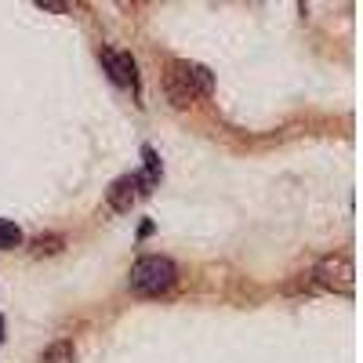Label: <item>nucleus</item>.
I'll use <instances>...</instances> for the list:
<instances>
[{
  "instance_id": "obj_1",
  "label": "nucleus",
  "mask_w": 363,
  "mask_h": 363,
  "mask_svg": "<svg viewBox=\"0 0 363 363\" xmlns=\"http://www.w3.org/2000/svg\"><path fill=\"white\" fill-rule=\"evenodd\" d=\"M164 91H167L171 106L186 109V106H193L196 99H203V95H211V91H215V77H211L207 66H196V62H186V58H178V62L167 66Z\"/></svg>"
},
{
  "instance_id": "obj_2",
  "label": "nucleus",
  "mask_w": 363,
  "mask_h": 363,
  "mask_svg": "<svg viewBox=\"0 0 363 363\" xmlns=\"http://www.w3.org/2000/svg\"><path fill=\"white\" fill-rule=\"evenodd\" d=\"M178 280V269L171 258H160V255H145L131 265V291L135 294H145V298H157V294H167Z\"/></svg>"
},
{
  "instance_id": "obj_3",
  "label": "nucleus",
  "mask_w": 363,
  "mask_h": 363,
  "mask_svg": "<svg viewBox=\"0 0 363 363\" xmlns=\"http://www.w3.org/2000/svg\"><path fill=\"white\" fill-rule=\"evenodd\" d=\"M309 287L313 291H330V294H345L352 298L356 291V269L349 255H327L313 265L309 272Z\"/></svg>"
},
{
  "instance_id": "obj_4",
  "label": "nucleus",
  "mask_w": 363,
  "mask_h": 363,
  "mask_svg": "<svg viewBox=\"0 0 363 363\" xmlns=\"http://www.w3.org/2000/svg\"><path fill=\"white\" fill-rule=\"evenodd\" d=\"M99 58H102L106 73L113 77V84H120V87H138V66H135V58H131L128 51L102 48V51H99Z\"/></svg>"
},
{
  "instance_id": "obj_5",
  "label": "nucleus",
  "mask_w": 363,
  "mask_h": 363,
  "mask_svg": "<svg viewBox=\"0 0 363 363\" xmlns=\"http://www.w3.org/2000/svg\"><path fill=\"white\" fill-rule=\"evenodd\" d=\"M109 207L113 211H120V215H124V211H131V203L138 200V182H135V174H120L113 186H109Z\"/></svg>"
},
{
  "instance_id": "obj_6",
  "label": "nucleus",
  "mask_w": 363,
  "mask_h": 363,
  "mask_svg": "<svg viewBox=\"0 0 363 363\" xmlns=\"http://www.w3.org/2000/svg\"><path fill=\"white\" fill-rule=\"evenodd\" d=\"M37 363H77V352H73V342H55L40 352Z\"/></svg>"
},
{
  "instance_id": "obj_7",
  "label": "nucleus",
  "mask_w": 363,
  "mask_h": 363,
  "mask_svg": "<svg viewBox=\"0 0 363 363\" xmlns=\"http://www.w3.org/2000/svg\"><path fill=\"white\" fill-rule=\"evenodd\" d=\"M18 244H22V229L15 222H8V218H0V251H11Z\"/></svg>"
},
{
  "instance_id": "obj_8",
  "label": "nucleus",
  "mask_w": 363,
  "mask_h": 363,
  "mask_svg": "<svg viewBox=\"0 0 363 363\" xmlns=\"http://www.w3.org/2000/svg\"><path fill=\"white\" fill-rule=\"evenodd\" d=\"M66 240L62 236H37L33 240V255H55V251H62Z\"/></svg>"
},
{
  "instance_id": "obj_9",
  "label": "nucleus",
  "mask_w": 363,
  "mask_h": 363,
  "mask_svg": "<svg viewBox=\"0 0 363 363\" xmlns=\"http://www.w3.org/2000/svg\"><path fill=\"white\" fill-rule=\"evenodd\" d=\"M0 345H4V316H0Z\"/></svg>"
}]
</instances>
